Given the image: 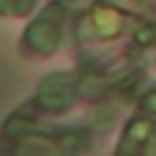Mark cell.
<instances>
[{"instance_id": "cell-1", "label": "cell", "mask_w": 156, "mask_h": 156, "mask_svg": "<svg viewBox=\"0 0 156 156\" xmlns=\"http://www.w3.org/2000/svg\"><path fill=\"white\" fill-rule=\"evenodd\" d=\"M137 44L140 47H151V44H156V27L154 25H143L140 30H137Z\"/></svg>"}, {"instance_id": "cell-2", "label": "cell", "mask_w": 156, "mask_h": 156, "mask_svg": "<svg viewBox=\"0 0 156 156\" xmlns=\"http://www.w3.org/2000/svg\"><path fill=\"white\" fill-rule=\"evenodd\" d=\"M140 107H143V112H156V90H151V93L143 96Z\"/></svg>"}]
</instances>
